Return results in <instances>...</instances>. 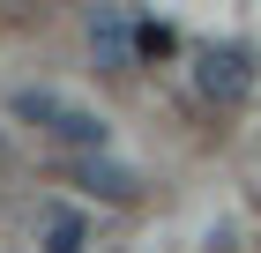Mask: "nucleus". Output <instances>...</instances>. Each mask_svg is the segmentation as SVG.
Returning a JSON list of instances; mask_svg holds the SVG:
<instances>
[{
	"label": "nucleus",
	"instance_id": "423d86ee",
	"mask_svg": "<svg viewBox=\"0 0 261 253\" xmlns=\"http://www.w3.org/2000/svg\"><path fill=\"white\" fill-rule=\"evenodd\" d=\"M135 45H142V52H172V30H164V22H157V30H135Z\"/></svg>",
	"mask_w": 261,
	"mask_h": 253
},
{
	"label": "nucleus",
	"instance_id": "f03ea898",
	"mask_svg": "<svg viewBox=\"0 0 261 253\" xmlns=\"http://www.w3.org/2000/svg\"><path fill=\"white\" fill-rule=\"evenodd\" d=\"M194 90L209 104H246V90H254V60L239 52V45H209V52H194Z\"/></svg>",
	"mask_w": 261,
	"mask_h": 253
},
{
	"label": "nucleus",
	"instance_id": "f257e3e1",
	"mask_svg": "<svg viewBox=\"0 0 261 253\" xmlns=\"http://www.w3.org/2000/svg\"><path fill=\"white\" fill-rule=\"evenodd\" d=\"M15 119H30L38 134H53L60 149H75V156L105 149V119L82 112V104H60L53 90H15Z\"/></svg>",
	"mask_w": 261,
	"mask_h": 253
},
{
	"label": "nucleus",
	"instance_id": "39448f33",
	"mask_svg": "<svg viewBox=\"0 0 261 253\" xmlns=\"http://www.w3.org/2000/svg\"><path fill=\"white\" fill-rule=\"evenodd\" d=\"M38 246L45 253H82V246H90V216L67 209V201H53V209L38 216Z\"/></svg>",
	"mask_w": 261,
	"mask_h": 253
},
{
	"label": "nucleus",
	"instance_id": "20e7f679",
	"mask_svg": "<svg viewBox=\"0 0 261 253\" xmlns=\"http://www.w3.org/2000/svg\"><path fill=\"white\" fill-rule=\"evenodd\" d=\"M67 179H75V186H90V194H105V201H135V194H142V179L127 172V164H105V149L75 156V164H67Z\"/></svg>",
	"mask_w": 261,
	"mask_h": 253
},
{
	"label": "nucleus",
	"instance_id": "7ed1b4c3",
	"mask_svg": "<svg viewBox=\"0 0 261 253\" xmlns=\"http://www.w3.org/2000/svg\"><path fill=\"white\" fill-rule=\"evenodd\" d=\"M127 38H135V30H127V8L120 0H97V8H90V52H97L112 75H127V60H135Z\"/></svg>",
	"mask_w": 261,
	"mask_h": 253
}]
</instances>
